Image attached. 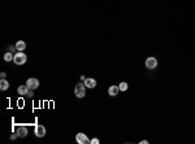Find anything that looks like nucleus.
Masks as SVG:
<instances>
[{"instance_id": "nucleus-3", "label": "nucleus", "mask_w": 195, "mask_h": 144, "mask_svg": "<svg viewBox=\"0 0 195 144\" xmlns=\"http://www.w3.org/2000/svg\"><path fill=\"white\" fill-rule=\"evenodd\" d=\"M76 142L78 144H91V140H90L83 133H78L76 135Z\"/></svg>"}, {"instance_id": "nucleus-21", "label": "nucleus", "mask_w": 195, "mask_h": 144, "mask_svg": "<svg viewBox=\"0 0 195 144\" xmlns=\"http://www.w3.org/2000/svg\"><path fill=\"white\" fill-rule=\"evenodd\" d=\"M85 79H86V77H85V76H81V80H82V82H83Z\"/></svg>"}, {"instance_id": "nucleus-11", "label": "nucleus", "mask_w": 195, "mask_h": 144, "mask_svg": "<svg viewBox=\"0 0 195 144\" xmlns=\"http://www.w3.org/2000/svg\"><path fill=\"white\" fill-rule=\"evenodd\" d=\"M8 88H9V82H8L7 79L0 80V90H1V91H7Z\"/></svg>"}, {"instance_id": "nucleus-16", "label": "nucleus", "mask_w": 195, "mask_h": 144, "mask_svg": "<svg viewBox=\"0 0 195 144\" xmlns=\"http://www.w3.org/2000/svg\"><path fill=\"white\" fill-rule=\"evenodd\" d=\"M5 77H7V73H5V71H1V73H0V78H1V79H5Z\"/></svg>"}, {"instance_id": "nucleus-6", "label": "nucleus", "mask_w": 195, "mask_h": 144, "mask_svg": "<svg viewBox=\"0 0 195 144\" xmlns=\"http://www.w3.org/2000/svg\"><path fill=\"white\" fill-rule=\"evenodd\" d=\"M157 66V60L155 57H148L146 60V68L150 69V70H154V69Z\"/></svg>"}, {"instance_id": "nucleus-4", "label": "nucleus", "mask_w": 195, "mask_h": 144, "mask_svg": "<svg viewBox=\"0 0 195 144\" xmlns=\"http://www.w3.org/2000/svg\"><path fill=\"white\" fill-rule=\"evenodd\" d=\"M34 134H35V136H38V138H43L44 135H46V127H44L43 125H35Z\"/></svg>"}, {"instance_id": "nucleus-15", "label": "nucleus", "mask_w": 195, "mask_h": 144, "mask_svg": "<svg viewBox=\"0 0 195 144\" xmlns=\"http://www.w3.org/2000/svg\"><path fill=\"white\" fill-rule=\"evenodd\" d=\"M100 142H99L98 138H94V139H91V144H99Z\"/></svg>"}, {"instance_id": "nucleus-7", "label": "nucleus", "mask_w": 195, "mask_h": 144, "mask_svg": "<svg viewBox=\"0 0 195 144\" xmlns=\"http://www.w3.org/2000/svg\"><path fill=\"white\" fill-rule=\"evenodd\" d=\"M83 83H85L86 88H95V87H96V80H95L94 78H86V79L83 80Z\"/></svg>"}, {"instance_id": "nucleus-12", "label": "nucleus", "mask_w": 195, "mask_h": 144, "mask_svg": "<svg viewBox=\"0 0 195 144\" xmlns=\"http://www.w3.org/2000/svg\"><path fill=\"white\" fill-rule=\"evenodd\" d=\"M16 48H17V51H21V52H22V51H25V48H26V43L23 40H18L16 43Z\"/></svg>"}, {"instance_id": "nucleus-18", "label": "nucleus", "mask_w": 195, "mask_h": 144, "mask_svg": "<svg viewBox=\"0 0 195 144\" xmlns=\"http://www.w3.org/2000/svg\"><path fill=\"white\" fill-rule=\"evenodd\" d=\"M8 49H9V51H11V52H14V49H16V51H17V48H16V46H14V47H12V46H9V47H8Z\"/></svg>"}, {"instance_id": "nucleus-8", "label": "nucleus", "mask_w": 195, "mask_h": 144, "mask_svg": "<svg viewBox=\"0 0 195 144\" xmlns=\"http://www.w3.org/2000/svg\"><path fill=\"white\" fill-rule=\"evenodd\" d=\"M16 133L18 134L20 138H26V135H28V128L25 127V126H18L16 130Z\"/></svg>"}, {"instance_id": "nucleus-20", "label": "nucleus", "mask_w": 195, "mask_h": 144, "mask_svg": "<svg viewBox=\"0 0 195 144\" xmlns=\"http://www.w3.org/2000/svg\"><path fill=\"white\" fill-rule=\"evenodd\" d=\"M140 144H148V142L147 140H140Z\"/></svg>"}, {"instance_id": "nucleus-17", "label": "nucleus", "mask_w": 195, "mask_h": 144, "mask_svg": "<svg viewBox=\"0 0 195 144\" xmlns=\"http://www.w3.org/2000/svg\"><path fill=\"white\" fill-rule=\"evenodd\" d=\"M17 136H18V134H17V133H14V134H12V135H11V139H12V140H14Z\"/></svg>"}, {"instance_id": "nucleus-19", "label": "nucleus", "mask_w": 195, "mask_h": 144, "mask_svg": "<svg viewBox=\"0 0 195 144\" xmlns=\"http://www.w3.org/2000/svg\"><path fill=\"white\" fill-rule=\"evenodd\" d=\"M26 96H28V97H33V96H34V94H33V90H30V91L28 92V95H26Z\"/></svg>"}, {"instance_id": "nucleus-10", "label": "nucleus", "mask_w": 195, "mask_h": 144, "mask_svg": "<svg viewBox=\"0 0 195 144\" xmlns=\"http://www.w3.org/2000/svg\"><path fill=\"white\" fill-rule=\"evenodd\" d=\"M118 92H120L118 86H111L109 88H108V95L109 96H116Z\"/></svg>"}, {"instance_id": "nucleus-1", "label": "nucleus", "mask_w": 195, "mask_h": 144, "mask_svg": "<svg viewBox=\"0 0 195 144\" xmlns=\"http://www.w3.org/2000/svg\"><path fill=\"white\" fill-rule=\"evenodd\" d=\"M26 61H28V56H26L23 52H21V51H17V52L14 53V56H13V62H14L16 65H23Z\"/></svg>"}, {"instance_id": "nucleus-5", "label": "nucleus", "mask_w": 195, "mask_h": 144, "mask_svg": "<svg viewBox=\"0 0 195 144\" xmlns=\"http://www.w3.org/2000/svg\"><path fill=\"white\" fill-rule=\"evenodd\" d=\"M26 85H28V87L30 90H37L39 88V79H37V78H29L28 80H26Z\"/></svg>"}, {"instance_id": "nucleus-9", "label": "nucleus", "mask_w": 195, "mask_h": 144, "mask_svg": "<svg viewBox=\"0 0 195 144\" xmlns=\"http://www.w3.org/2000/svg\"><path fill=\"white\" fill-rule=\"evenodd\" d=\"M29 91H30V88L28 87V85H25V86H20L18 88H17V94L21 95V96H26Z\"/></svg>"}, {"instance_id": "nucleus-2", "label": "nucleus", "mask_w": 195, "mask_h": 144, "mask_svg": "<svg viewBox=\"0 0 195 144\" xmlns=\"http://www.w3.org/2000/svg\"><path fill=\"white\" fill-rule=\"evenodd\" d=\"M74 95H76L78 99L85 97V95H86V86H85V83H77L76 87H74Z\"/></svg>"}, {"instance_id": "nucleus-14", "label": "nucleus", "mask_w": 195, "mask_h": 144, "mask_svg": "<svg viewBox=\"0 0 195 144\" xmlns=\"http://www.w3.org/2000/svg\"><path fill=\"white\" fill-rule=\"evenodd\" d=\"M13 56H14V55H12V52H7V53L4 55V61H7V62L12 61V60H13Z\"/></svg>"}, {"instance_id": "nucleus-13", "label": "nucleus", "mask_w": 195, "mask_h": 144, "mask_svg": "<svg viewBox=\"0 0 195 144\" xmlns=\"http://www.w3.org/2000/svg\"><path fill=\"white\" fill-rule=\"evenodd\" d=\"M118 88H120V91H122V92H125V91H128V88H129V85L126 82H121L118 85Z\"/></svg>"}]
</instances>
